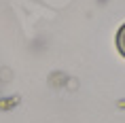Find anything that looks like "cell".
<instances>
[{
    "label": "cell",
    "instance_id": "obj_1",
    "mask_svg": "<svg viewBox=\"0 0 125 123\" xmlns=\"http://www.w3.org/2000/svg\"><path fill=\"white\" fill-rule=\"evenodd\" d=\"M117 47H119V51L125 55V26L119 30V34H117Z\"/></svg>",
    "mask_w": 125,
    "mask_h": 123
}]
</instances>
